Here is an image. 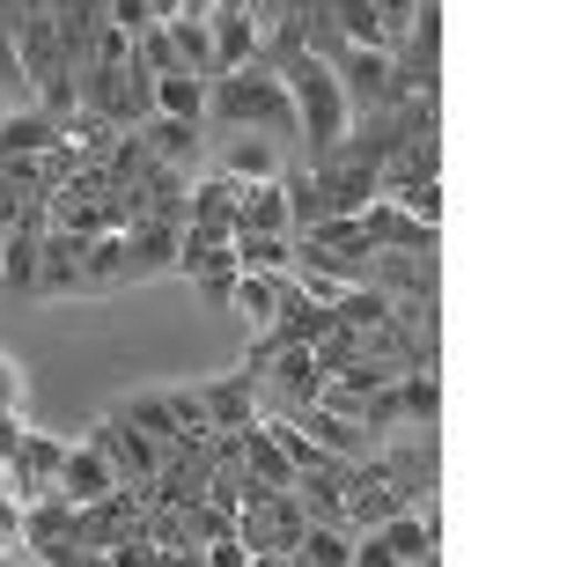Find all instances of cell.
I'll use <instances>...</instances> for the list:
<instances>
[{
    "instance_id": "2",
    "label": "cell",
    "mask_w": 567,
    "mask_h": 567,
    "mask_svg": "<svg viewBox=\"0 0 567 567\" xmlns=\"http://www.w3.org/2000/svg\"><path fill=\"white\" fill-rule=\"evenodd\" d=\"M74 104L82 111H96L104 126H141L147 111H155V74L141 66V52L133 60H118V66H104V60H82L74 66Z\"/></svg>"
},
{
    "instance_id": "29",
    "label": "cell",
    "mask_w": 567,
    "mask_h": 567,
    "mask_svg": "<svg viewBox=\"0 0 567 567\" xmlns=\"http://www.w3.org/2000/svg\"><path fill=\"white\" fill-rule=\"evenodd\" d=\"M0 546H22V502L0 486Z\"/></svg>"
},
{
    "instance_id": "28",
    "label": "cell",
    "mask_w": 567,
    "mask_h": 567,
    "mask_svg": "<svg viewBox=\"0 0 567 567\" xmlns=\"http://www.w3.org/2000/svg\"><path fill=\"white\" fill-rule=\"evenodd\" d=\"M22 199H38V192H22V185H16V169L0 163V229H8V221L22 214Z\"/></svg>"
},
{
    "instance_id": "32",
    "label": "cell",
    "mask_w": 567,
    "mask_h": 567,
    "mask_svg": "<svg viewBox=\"0 0 567 567\" xmlns=\"http://www.w3.org/2000/svg\"><path fill=\"white\" fill-rule=\"evenodd\" d=\"M0 236H8V229H0Z\"/></svg>"
},
{
    "instance_id": "8",
    "label": "cell",
    "mask_w": 567,
    "mask_h": 567,
    "mask_svg": "<svg viewBox=\"0 0 567 567\" xmlns=\"http://www.w3.org/2000/svg\"><path fill=\"white\" fill-rule=\"evenodd\" d=\"M236 199H244V177L229 169H207L185 185V229H207V236H236Z\"/></svg>"
},
{
    "instance_id": "17",
    "label": "cell",
    "mask_w": 567,
    "mask_h": 567,
    "mask_svg": "<svg viewBox=\"0 0 567 567\" xmlns=\"http://www.w3.org/2000/svg\"><path fill=\"white\" fill-rule=\"evenodd\" d=\"M288 560H302V567H354V530H347V524H317V516H310Z\"/></svg>"
},
{
    "instance_id": "14",
    "label": "cell",
    "mask_w": 567,
    "mask_h": 567,
    "mask_svg": "<svg viewBox=\"0 0 567 567\" xmlns=\"http://www.w3.org/2000/svg\"><path fill=\"white\" fill-rule=\"evenodd\" d=\"M199 405H207V427H251L258 421V383H251V369H236V377H214V383H199Z\"/></svg>"
},
{
    "instance_id": "4",
    "label": "cell",
    "mask_w": 567,
    "mask_h": 567,
    "mask_svg": "<svg viewBox=\"0 0 567 567\" xmlns=\"http://www.w3.org/2000/svg\"><path fill=\"white\" fill-rule=\"evenodd\" d=\"M177 236H185V221L133 214L126 229H118V266H126V280H163V274H177Z\"/></svg>"
},
{
    "instance_id": "3",
    "label": "cell",
    "mask_w": 567,
    "mask_h": 567,
    "mask_svg": "<svg viewBox=\"0 0 567 567\" xmlns=\"http://www.w3.org/2000/svg\"><path fill=\"white\" fill-rule=\"evenodd\" d=\"M324 60H332V74H339V96H347V111H391L399 104V74H391V52L383 44H324Z\"/></svg>"
},
{
    "instance_id": "31",
    "label": "cell",
    "mask_w": 567,
    "mask_h": 567,
    "mask_svg": "<svg viewBox=\"0 0 567 567\" xmlns=\"http://www.w3.org/2000/svg\"><path fill=\"white\" fill-rule=\"evenodd\" d=\"M177 8H185V0H147V16H155V22H169Z\"/></svg>"
},
{
    "instance_id": "6",
    "label": "cell",
    "mask_w": 567,
    "mask_h": 567,
    "mask_svg": "<svg viewBox=\"0 0 567 567\" xmlns=\"http://www.w3.org/2000/svg\"><path fill=\"white\" fill-rule=\"evenodd\" d=\"M89 442H96V450L111 457V472H118L126 486H155V472L169 464V457H163V442H147L141 427H133V421H118V413L89 427Z\"/></svg>"
},
{
    "instance_id": "11",
    "label": "cell",
    "mask_w": 567,
    "mask_h": 567,
    "mask_svg": "<svg viewBox=\"0 0 567 567\" xmlns=\"http://www.w3.org/2000/svg\"><path fill=\"white\" fill-rule=\"evenodd\" d=\"M288 421L302 427V435H310L317 450H332V457H354V464H361V457H377V435H369V427H361V421H347V413H332V405H324V399L295 405Z\"/></svg>"
},
{
    "instance_id": "15",
    "label": "cell",
    "mask_w": 567,
    "mask_h": 567,
    "mask_svg": "<svg viewBox=\"0 0 567 567\" xmlns=\"http://www.w3.org/2000/svg\"><path fill=\"white\" fill-rule=\"evenodd\" d=\"M141 147L155 155V163H169V169H199V126L192 118H169V111H147L141 126Z\"/></svg>"
},
{
    "instance_id": "7",
    "label": "cell",
    "mask_w": 567,
    "mask_h": 567,
    "mask_svg": "<svg viewBox=\"0 0 567 567\" xmlns=\"http://www.w3.org/2000/svg\"><path fill=\"white\" fill-rule=\"evenodd\" d=\"M82 251H89V236L82 229H66V221H52L38 244V288L44 302H60V295H82Z\"/></svg>"
},
{
    "instance_id": "25",
    "label": "cell",
    "mask_w": 567,
    "mask_h": 567,
    "mask_svg": "<svg viewBox=\"0 0 567 567\" xmlns=\"http://www.w3.org/2000/svg\"><path fill=\"white\" fill-rule=\"evenodd\" d=\"M383 199H399L405 214H421V221L442 229V185L435 177H399V185H383Z\"/></svg>"
},
{
    "instance_id": "18",
    "label": "cell",
    "mask_w": 567,
    "mask_h": 567,
    "mask_svg": "<svg viewBox=\"0 0 567 567\" xmlns=\"http://www.w3.org/2000/svg\"><path fill=\"white\" fill-rule=\"evenodd\" d=\"M229 251H236V274H295V236L236 229V236H229Z\"/></svg>"
},
{
    "instance_id": "20",
    "label": "cell",
    "mask_w": 567,
    "mask_h": 567,
    "mask_svg": "<svg viewBox=\"0 0 567 567\" xmlns=\"http://www.w3.org/2000/svg\"><path fill=\"white\" fill-rule=\"evenodd\" d=\"M221 169H229V177H244V185L280 177V141H266V133H236V141L221 147Z\"/></svg>"
},
{
    "instance_id": "10",
    "label": "cell",
    "mask_w": 567,
    "mask_h": 567,
    "mask_svg": "<svg viewBox=\"0 0 567 567\" xmlns=\"http://www.w3.org/2000/svg\"><path fill=\"white\" fill-rule=\"evenodd\" d=\"M369 530L383 538L391 567H435V560H442V524H435V508H427V516L399 508V516H383V524H369Z\"/></svg>"
},
{
    "instance_id": "26",
    "label": "cell",
    "mask_w": 567,
    "mask_h": 567,
    "mask_svg": "<svg viewBox=\"0 0 567 567\" xmlns=\"http://www.w3.org/2000/svg\"><path fill=\"white\" fill-rule=\"evenodd\" d=\"M0 104H30V74H22V52H16L8 22H0Z\"/></svg>"
},
{
    "instance_id": "1",
    "label": "cell",
    "mask_w": 567,
    "mask_h": 567,
    "mask_svg": "<svg viewBox=\"0 0 567 567\" xmlns=\"http://www.w3.org/2000/svg\"><path fill=\"white\" fill-rule=\"evenodd\" d=\"M207 126L266 133V141H295V104H288L280 66H274V60H251V66L214 74V82H207Z\"/></svg>"
},
{
    "instance_id": "19",
    "label": "cell",
    "mask_w": 567,
    "mask_h": 567,
    "mask_svg": "<svg viewBox=\"0 0 567 567\" xmlns=\"http://www.w3.org/2000/svg\"><path fill=\"white\" fill-rule=\"evenodd\" d=\"M163 30H169V52H177V66L207 82V74H214V30H207V16H169Z\"/></svg>"
},
{
    "instance_id": "22",
    "label": "cell",
    "mask_w": 567,
    "mask_h": 567,
    "mask_svg": "<svg viewBox=\"0 0 567 567\" xmlns=\"http://www.w3.org/2000/svg\"><path fill=\"white\" fill-rule=\"evenodd\" d=\"M155 111H169V118H192V126H207V82L199 74H155Z\"/></svg>"
},
{
    "instance_id": "5",
    "label": "cell",
    "mask_w": 567,
    "mask_h": 567,
    "mask_svg": "<svg viewBox=\"0 0 567 567\" xmlns=\"http://www.w3.org/2000/svg\"><path fill=\"white\" fill-rule=\"evenodd\" d=\"M354 236L369 244V251H435L442 229H435V221H421V214H405L399 199H383V192H377V199L354 214Z\"/></svg>"
},
{
    "instance_id": "12",
    "label": "cell",
    "mask_w": 567,
    "mask_h": 567,
    "mask_svg": "<svg viewBox=\"0 0 567 567\" xmlns=\"http://www.w3.org/2000/svg\"><path fill=\"white\" fill-rule=\"evenodd\" d=\"M118 472H111V457L104 450H96V442H82V450H74V442H66V457H60V494L74 508H89V502H104V494H118Z\"/></svg>"
},
{
    "instance_id": "23",
    "label": "cell",
    "mask_w": 567,
    "mask_h": 567,
    "mask_svg": "<svg viewBox=\"0 0 567 567\" xmlns=\"http://www.w3.org/2000/svg\"><path fill=\"white\" fill-rule=\"evenodd\" d=\"M280 288H288V274H236L229 310H236V317H251V332H258V324L280 310Z\"/></svg>"
},
{
    "instance_id": "13",
    "label": "cell",
    "mask_w": 567,
    "mask_h": 567,
    "mask_svg": "<svg viewBox=\"0 0 567 567\" xmlns=\"http://www.w3.org/2000/svg\"><path fill=\"white\" fill-rule=\"evenodd\" d=\"M207 30H214V74H229V66H251V60H258V44H266L258 16H244V8H214ZM214 74H207V82H214Z\"/></svg>"
},
{
    "instance_id": "9",
    "label": "cell",
    "mask_w": 567,
    "mask_h": 567,
    "mask_svg": "<svg viewBox=\"0 0 567 567\" xmlns=\"http://www.w3.org/2000/svg\"><path fill=\"white\" fill-rule=\"evenodd\" d=\"M66 147V118L44 104H0V163L8 155H52Z\"/></svg>"
},
{
    "instance_id": "27",
    "label": "cell",
    "mask_w": 567,
    "mask_h": 567,
    "mask_svg": "<svg viewBox=\"0 0 567 567\" xmlns=\"http://www.w3.org/2000/svg\"><path fill=\"white\" fill-rule=\"evenodd\" d=\"M104 22H118V30H133V38H141L155 16H147V0H104Z\"/></svg>"
},
{
    "instance_id": "24",
    "label": "cell",
    "mask_w": 567,
    "mask_h": 567,
    "mask_svg": "<svg viewBox=\"0 0 567 567\" xmlns=\"http://www.w3.org/2000/svg\"><path fill=\"white\" fill-rule=\"evenodd\" d=\"M332 16H339V38H347V44H383L377 0H332ZM383 52H391V44H383Z\"/></svg>"
},
{
    "instance_id": "16",
    "label": "cell",
    "mask_w": 567,
    "mask_h": 567,
    "mask_svg": "<svg viewBox=\"0 0 567 567\" xmlns=\"http://www.w3.org/2000/svg\"><path fill=\"white\" fill-rule=\"evenodd\" d=\"M236 229H258V236H295V221H288V192H280V177H258V185H244V199H236Z\"/></svg>"
},
{
    "instance_id": "30",
    "label": "cell",
    "mask_w": 567,
    "mask_h": 567,
    "mask_svg": "<svg viewBox=\"0 0 567 567\" xmlns=\"http://www.w3.org/2000/svg\"><path fill=\"white\" fill-rule=\"evenodd\" d=\"M8 413H22V377L0 361V421H8Z\"/></svg>"
},
{
    "instance_id": "21",
    "label": "cell",
    "mask_w": 567,
    "mask_h": 567,
    "mask_svg": "<svg viewBox=\"0 0 567 567\" xmlns=\"http://www.w3.org/2000/svg\"><path fill=\"white\" fill-rule=\"evenodd\" d=\"M399 413H405V427H435V413H442L435 361H421V369H399Z\"/></svg>"
}]
</instances>
